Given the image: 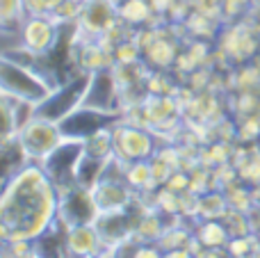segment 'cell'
Masks as SVG:
<instances>
[{
	"label": "cell",
	"mask_w": 260,
	"mask_h": 258,
	"mask_svg": "<svg viewBox=\"0 0 260 258\" xmlns=\"http://www.w3.org/2000/svg\"><path fill=\"white\" fill-rule=\"evenodd\" d=\"M59 192L41 165H27L5 181L0 204L3 240H37L57 219Z\"/></svg>",
	"instance_id": "obj_1"
},
{
	"label": "cell",
	"mask_w": 260,
	"mask_h": 258,
	"mask_svg": "<svg viewBox=\"0 0 260 258\" xmlns=\"http://www.w3.org/2000/svg\"><path fill=\"white\" fill-rule=\"evenodd\" d=\"M0 85H3V94L35 105L46 101L50 91L55 89L53 82H48L32 67L16 62V59H9L5 55L3 62H0Z\"/></svg>",
	"instance_id": "obj_2"
},
{
	"label": "cell",
	"mask_w": 260,
	"mask_h": 258,
	"mask_svg": "<svg viewBox=\"0 0 260 258\" xmlns=\"http://www.w3.org/2000/svg\"><path fill=\"white\" fill-rule=\"evenodd\" d=\"M85 142L80 140H62L57 149L50 151L44 160L41 167L57 187V192H67L78 185V167H80L82 158H85Z\"/></svg>",
	"instance_id": "obj_3"
},
{
	"label": "cell",
	"mask_w": 260,
	"mask_h": 258,
	"mask_svg": "<svg viewBox=\"0 0 260 258\" xmlns=\"http://www.w3.org/2000/svg\"><path fill=\"white\" fill-rule=\"evenodd\" d=\"M89 80H91V73L82 71L80 76H76L69 82H64V85L55 87V89L50 91L48 99L41 101V103L35 108V114L41 119H48V121L59 123L64 117H69L73 110L80 108V105L85 103Z\"/></svg>",
	"instance_id": "obj_4"
},
{
	"label": "cell",
	"mask_w": 260,
	"mask_h": 258,
	"mask_svg": "<svg viewBox=\"0 0 260 258\" xmlns=\"http://www.w3.org/2000/svg\"><path fill=\"white\" fill-rule=\"evenodd\" d=\"M18 137H21V144L25 149V153L30 155L32 163H41L50 151L57 149V144L64 140L62 133H59V123L48 121V119L41 117H32L25 126L18 131Z\"/></svg>",
	"instance_id": "obj_5"
},
{
	"label": "cell",
	"mask_w": 260,
	"mask_h": 258,
	"mask_svg": "<svg viewBox=\"0 0 260 258\" xmlns=\"http://www.w3.org/2000/svg\"><path fill=\"white\" fill-rule=\"evenodd\" d=\"M101 210L94 199V192L87 187H71L67 192H59L57 217L64 227H76V224H94L99 219Z\"/></svg>",
	"instance_id": "obj_6"
},
{
	"label": "cell",
	"mask_w": 260,
	"mask_h": 258,
	"mask_svg": "<svg viewBox=\"0 0 260 258\" xmlns=\"http://www.w3.org/2000/svg\"><path fill=\"white\" fill-rule=\"evenodd\" d=\"M114 121H119V114H108V112H101V110L80 105L69 117H64L59 121V133H62L64 140L85 142L94 133L103 131V128H112L110 123H114Z\"/></svg>",
	"instance_id": "obj_7"
},
{
	"label": "cell",
	"mask_w": 260,
	"mask_h": 258,
	"mask_svg": "<svg viewBox=\"0 0 260 258\" xmlns=\"http://www.w3.org/2000/svg\"><path fill=\"white\" fill-rule=\"evenodd\" d=\"M82 105L101 110V112H108V114H121L119 89L110 69H101V71L91 73V80H89V87H87V96Z\"/></svg>",
	"instance_id": "obj_8"
},
{
	"label": "cell",
	"mask_w": 260,
	"mask_h": 258,
	"mask_svg": "<svg viewBox=\"0 0 260 258\" xmlns=\"http://www.w3.org/2000/svg\"><path fill=\"white\" fill-rule=\"evenodd\" d=\"M153 142L144 131L137 128H117L114 131V155L123 163H135V160H146L151 155Z\"/></svg>",
	"instance_id": "obj_9"
},
{
	"label": "cell",
	"mask_w": 260,
	"mask_h": 258,
	"mask_svg": "<svg viewBox=\"0 0 260 258\" xmlns=\"http://www.w3.org/2000/svg\"><path fill=\"white\" fill-rule=\"evenodd\" d=\"M103 247L96 224H76L64 231V249L71 256H96Z\"/></svg>",
	"instance_id": "obj_10"
},
{
	"label": "cell",
	"mask_w": 260,
	"mask_h": 258,
	"mask_svg": "<svg viewBox=\"0 0 260 258\" xmlns=\"http://www.w3.org/2000/svg\"><path fill=\"white\" fill-rule=\"evenodd\" d=\"M94 224H96V229H99L101 238H103L105 247L121 245V242H126L128 236H130V215H128L126 208L101 213Z\"/></svg>",
	"instance_id": "obj_11"
},
{
	"label": "cell",
	"mask_w": 260,
	"mask_h": 258,
	"mask_svg": "<svg viewBox=\"0 0 260 258\" xmlns=\"http://www.w3.org/2000/svg\"><path fill=\"white\" fill-rule=\"evenodd\" d=\"M23 44L35 55H44L55 44V27L46 16H30L23 25Z\"/></svg>",
	"instance_id": "obj_12"
},
{
	"label": "cell",
	"mask_w": 260,
	"mask_h": 258,
	"mask_svg": "<svg viewBox=\"0 0 260 258\" xmlns=\"http://www.w3.org/2000/svg\"><path fill=\"white\" fill-rule=\"evenodd\" d=\"M91 192H94V199H96V204H99L101 213H108V210H123L130 206V190L121 181L101 178L99 185H96Z\"/></svg>",
	"instance_id": "obj_13"
},
{
	"label": "cell",
	"mask_w": 260,
	"mask_h": 258,
	"mask_svg": "<svg viewBox=\"0 0 260 258\" xmlns=\"http://www.w3.org/2000/svg\"><path fill=\"white\" fill-rule=\"evenodd\" d=\"M82 21H85L87 30L89 32H101V30H108L112 25V16H114V9L110 7L108 0H89L82 9Z\"/></svg>",
	"instance_id": "obj_14"
},
{
	"label": "cell",
	"mask_w": 260,
	"mask_h": 258,
	"mask_svg": "<svg viewBox=\"0 0 260 258\" xmlns=\"http://www.w3.org/2000/svg\"><path fill=\"white\" fill-rule=\"evenodd\" d=\"M27 14L25 0H0V18H3V27H12L21 23V18Z\"/></svg>",
	"instance_id": "obj_15"
},
{
	"label": "cell",
	"mask_w": 260,
	"mask_h": 258,
	"mask_svg": "<svg viewBox=\"0 0 260 258\" xmlns=\"http://www.w3.org/2000/svg\"><path fill=\"white\" fill-rule=\"evenodd\" d=\"M121 16L128 18V21H133V23L144 21V18L148 16V5H146V0H128L126 7L121 9Z\"/></svg>",
	"instance_id": "obj_16"
}]
</instances>
